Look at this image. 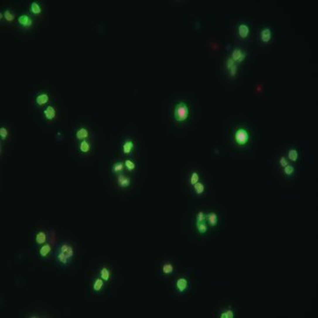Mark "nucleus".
<instances>
[{"mask_svg": "<svg viewBox=\"0 0 318 318\" xmlns=\"http://www.w3.org/2000/svg\"><path fill=\"white\" fill-rule=\"evenodd\" d=\"M74 254V251L73 247L67 243L64 242L59 245L58 251H57V261L59 264L62 265H68Z\"/></svg>", "mask_w": 318, "mask_h": 318, "instance_id": "nucleus-1", "label": "nucleus"}, {"mask_svg": "<svg viewBox=\"0 0 318 318\" xmlns=\"http://www.w3.org/2000/svg\"><path fill=\"white\" fill-rule=\"evenodd\" d=\"M226 316H227L228 318H232V317L234 316L233 312H232V310H227V311H226Z\"/></svg>", "mask_w": 318, "mask_h": 318, "instance_id": "nucleus-35", "label": "nucleus"}, {"mask_svg": "<svg viewBox=\"0 0 318 318\" xmlns=\"http://www.w3.org/2000/svg\"><path fill=\"white\" fill-rule=\"evenodd\" d=\"M123 169H124V165H123V163H121V162H119V163L114 164V165H113V167H112V171H113L114 172H122Z\"/></svg>", "mask_w": 318, "mask_h": 318, "instance_id": "nucleus-23", "label": "nucleus"}, {"mask_svg": "<svg viewBox=\"0 0 318 318\" xmlns=\"http://www.w3.org/2000/svg\"><path fill=\"white\" fill-rule=\"evenodd\" d=\"M288 156L292 161H296L298 158V152L296 149H290L288 153Z\"/></svg>", "mask_w": 318, "mask_h": 318, "instance_id": "nucleus-22", "label": "nucleus"}, {"mask_svg": "<svg viewBox=\"0 0 318 318\" xmlns=\"http://www.w3.org/2000/svg\"><path fill=\"white\" fill-rule=\"evenodd\" d=\"M199 180V176L197 174V172H193L192 176H191V179H190V182L191 184L194 186V184H196Z\"/></svg>", "mask_w": 318, "mask_h": 318, "instance_id": "nucleus-27", "label": "nucleus"}, {"mask_svg": "<svg viewBox=\"0 0 318 318\" xmlns=\"http://www.w3.org/2000/svg\"><path fill=\"white\" fill-rule=\"evenodd\" d=\"M46 240H47V235H46V233L44 232L41 231V232L36 233V235H35V242H36V244L43 245V244H45Z\"/></svg>", "mask_w": 318, "mask_h": 318, "instance_id": "nucleus-7", "label": "nucleus"}, {"mask_svg": "<svg viewBox=\"0 0 318 318\" xmlns=\"http://www.w3.org/2000/svg\"><path fill=\"white\" fill-rule=\"evenodd\" d=\"M30 10H31V13H33L34 14H39L41 13V11H42L41 6L36 2H32L31 3Z\"/></svg>", "mask_w": 318, "mask_h": 318, "instance_id": "nucleus-20", "label": "nucleus"}, {"mask_svg": "<svg viewBox=\"0 0 318 318\" xmlns=\"http://www.w3.org/2000/svg\"><path fill=\"white\" fill-rule=\"evenodd\" d=\"M197 229L200 233H204L207 232V225L204 223H197Z\"/></svg>", "mask_w": 318, "mask_h": 318, "instance_id": "nucleus-25", "label": "nucleus"}, {"mask_svg": "<svg viewBox=\"0 0 318 318\" xmlns=\"http://www.w3.org/2000/svg\"><path fill=\"white\" fill-rule=\"evenodd\" d=\"M207 219L208 222L210 225L214 226L218 224V216L215 213H209L207 215Z\"/></svg>", "mask_w": 318, "mask_h": 318, "instance_id": "nucleus-17", "label": "nucleus"}, {"mask_svg": "<svg viewBox=\"0 0 318 318\" xmlns=\"http://www.w3.org/2000/svg\"><path fill=\"white\" fill-rule=\"evenodd\" d=\"M133 147H134L133 141H126L124 143V146H123V151H124V153H125V154H129V153L131 152Z\"/></svg>", "mask_w": 318, "mask_h": 318, "instance_id": "nucleus-19", "label": "nucleus"}, {"mask_svg": "<svg viewBox=\"0 0 318 318\" xmlns=\"http://www.w3.org/2000/svg\"><path fill=\"white\" fill-rule=\"evenodd\" d=\"M205 219V215L202 213V212H199L198 215H197V223H201L203 222V220Z\"/></svg>", "mask_w": 318, "mask_h": 318, "instance_id": "nucleus-31", "label": "nucleus"}, {"mask_svg": "<svg viewBox=\"0 0 318 318\" xmlns=\"http://www.w3.org/2000/svg\"><path fill=\"white\" fill-rule=\"evenodd\" d=\"M293 172H294V168H293L292 165H286V166L285 167V174L291 175Z\"/></svg>", "mask_w": 318, "mask_h": 318, "instance_id": "nucleus-30", "label": "nucleus"}, {"mask_svg": "<svg viewBox=\"0 0 318 318\" xmlns=\"http://www.w3.org/2000/svg\"><path fill=\"white\" fill-rule=\"evenodd\" d=\"M235 140L236 141L240 144V145H244L248 141V134L245 129H239L236 134H235Z\"/></svg>", "mask_w": 318, "mask_h": 318, "instance_id": "nucleus-3", "label": "nucleus"}, {"mask_svg": "<svg viewBox=\"0 0 318 318\" xmlns=\"http://www.w3.org/2000/svg\"><path fill=\"white\" fill-rule=\"evenodd\" d=\"M103 285H104L103 280L101 278H98L95 280V282L93 284V289L95 292H100L102 289Z\"/></svg>", "mask_w": 318, "mask_h": 318, "instance_id": "nucleus-13", "label": "nucleus"}, {"mask_svg": "<svg viewBox=\"0 0 318 318\" xmlns=\"http://www.w3.org/2000/svg\"><path fill=\"white\" fill-rule=\"evenodd\" d=\"M271 31L270 28H265L261 31V38L262 40V42H268L271 40Z\"/></svg>", "mask_w": 318, "mask_h": 318, "instance_id": "nucleus-11", "label": "nucleus"}, {"mask_svg": "<svg viewBox=\"0 0 318 318\" xmlns=\"http://www.w3.org/2000/svg\"><path fill=\"white\" fill-rule=\"evenodd\" d=\"M110 277H111V271L106 267H102L100 271V278L103 281H108L110 279Z\"/></svg>", "mask_w": 318, "mask_h": 318, "instance_id": "nucleus-12", "label": "nucleus"}, {"mask_svg": "<svg viewBox=\"0 0 318 318\" xmlns=\"http://www.w3.org/2000/svg\"><path fill=\"white\" fill-rule=\"evenodd\" d=\"M280 165H282V166H284V167H285L286 165H288V162L286 161V159H285V157H281V159H280Z\"/></svg>", "mask_w": 318, "mask_h": 318, "instance_id": "nucleus-33", "label": "nucleus"}, {"mask_svg": "<svg viewBox=\"0 0 318 318\" xmlns=\"http://www.w3.org/2000/svg\"><path fill=\"white\" fill-rule=\"evenodd\" d=\"M4 15H5V19H6L7 21H12V20L14 19L13 14V13H11V12H10V11H6Z\"/></svg>", "mask_w": 318, "mask_h": 318, "instance_id": "nucleus-29", "label": "nucleus"}, {"mask_svg": "<svg viewBox=\"0 0 318 318\" xmlns=\"http://www.w3.org/2000/svg\"><path fill=\"white\" fill-rule=\"evenodd\" d=\"M35 101H36L37 104L42 105V104L46 103L49 101V95L47 94H40L39 95H37Z\"/></svg>", "mask_w": 318, "mask_h": 318, "instance_id": "nucleus-16", "label": "nucleus"}, {"mask_svg": "<svg viewBox=\"0 0 318 318\" xmlns=\"http://www.w3.org/2000/svg\"><path fill=\"white\" fill-rule=\"evenodd\" d=\"M18 21H19V23H20L21 26H23V27H25V28H28V27H30V26L32 25V20H31V18H30L28 15H27V14H22V15H20V16L19 17V19H18Z\"/></svg>", "mask_w": 318, "mask_h": 318, "instance_id": "nucleus-5", "label": "nucleus"}, {"mask_svg": "<svg viewBox=\"0 0 318 318\" xmlns=\"http://www.w3.org/2000/svg\"><path fill=\"white\" fill-rule=\"evenodd\" d=\"M235 64H234V60L232 59H229L228 60H227V68L230 70L233 66H234Z\"/></svg>", "mask_w": 318, "mask_h": 318, "instance_id": "nucleus-32", "label": "nucleus"}, {"mask_svg": "<svg viewBox=\"0 0 318 318\" xmlns=\"http://www.w3.org/2000/svg\"><path fill=\"white\" fill-rule=\"evenodd\" d=\"M236 71H237V66L234 65V66L230 69V73H231V75H232V76H234L235 73H236Z\"/></svg>", "mask_w": 318, "mask_h": 318, "instance_id": "nucleus-34", "label": "nucleus"}, {"mask_svg": "<svg viewBox=\"0 0 318 318\" xmlns=\"http://www.w3.org/2000/svg\"><path fill=\"white\" fill-rule=\"evenodd\" d=\"M225 317H227V316H226V312L222 313V314H221V318H225Z\"/></svg>", "mask_w": 318, "mask_h": 318, "instance_id": "nucleus-36", "label": "nucleus"}, {"mask_svg": "<svg viewBox=\"0 0 318 318\" xmlns=\"http://www.w3.org/2000/svg\"><path fill=\"white\" fill-rule=\"evenodd\" d=\"M51 252V247L49 244H43L39 249V254L42 257H46Z\"/></svg>", "mask_w": 318, "mask_h": 318, "instance_id": "nucleus-10", "label": "nucleus"}, {"mask_svg": "<svg viewBox=\"0 0 318 318\" xmlns=\"http://www.w3.org/2000/svg\"><path fill=\"white\" fill-rule=\"evenodd\" d=\"M176 285H177L178 290H179L180 293H183V292L187 289V281L186 278H179V279L177 280Z\"/></svg>", "mask_w": 318, "mask_h": 318, "instance_id": "nucleus-8", "label": "nucleus"}, {"mask_svg": "<svg viewBox=\"0 0 318 318\" xmlns=\"http://www.w3.org/2000/svg\"><path fill=\"white\" fill-rule=\"evenodd\" d=\"M80 150L83 153H88L90 150V144L89 142H88L87 141L83 140L81 143H80Z\"/></svg>", "mask_w": 318, "mask_h": 318, "instance_id": "nucleus-18", "label": "nucleus"}, {"mask_svg": "<svg viewBox=\"0 0 318 318\" xmlns=\"http://www.w3.org/2000/svg\"><path fill=\"white\" fill-rule=\"evenodd\" d=\"M189 112L187 106L184 102H179L176 105L174 111V118L177 121L182 122L185 121L188 117Z\"/></svg>", "mask_w": 318, "mask_h": 318, "instance_id": "nucleus-2", "label": "nucleus"}, {"mask_svg": "<svg viewBox=\"0 0 318 318\" xmlns=\"http://www.w3.org/2000/svg\"><path fill=\"white\" fill-rule=\"evenodd\" d=\"M117 181H118V184L122 187H128L130 185V179L124 176V175H122V174L119 175Z\"/></svg>", "mask_w": 318, "mask_h": 318, "instance_id": "nucleus-9", "label": "nucleus"}, {"mask_svg": "<svg viewBox=\"0 0 318 318\" xmlns=\"http://www.w3.org/2000/svg\"><path fill=\"white\" fill-rule=\"evenodd\" d=\"M194 190H195V192H196L198 194L203 193V191H204V186H203V184L197 182V183L194 184Z\"/></svg>", "mask_w": 318, "mask_h": 318, "instance_id": "nucleus-24", "label": "nucleus"}, {"mask_svg": "<svg viewBox=\"0 0 318 318\" xmlns=\"http://www.w3.org/2000/svg\"><path fill=\"white\" fill-rule=\"evenodd\" d=\"M248 32H249V28L247 25L241 24L239 26V34H240V37H242V38L247 37L248 35Z\"/></svg>", "mask_w": 318, "mask_h": 318, "instance_id": "nucleus-15", "label": "nucleus"}, {"mask_svg": "<svg viewBox=\"0 0 318 318\" xmlns=\"http://www.w3.org/2000/svg\"><path fill=\"white\" fill-rule=\"evenodd\" d=\"M0 19H1V20L3 19V13H2V12L0 13Z\"/></svg>", "mask_w": 318, "mask_h": 318, "instance_id": "nucleus-37", "label": "nucleus"}, {"mask_svg": "<svg viewBox=\"0 0 318 318\" xmlns=\"http://www.w3.org/2000/svg\"><path fill=\"white\" fill-rule=\"evenodd\" d=\"M246 57V54L245 53L240 49H235L233 51H232V59L234 60V61H237V62H241Z\"/></svg>", "mask_w": 318, "mask_h": 318, "instance_id": "nucleus-4", "label": "nucleus"}, {"mask_svg": "<svg viewBox=\"0 0 318 318\" xmlns=\"http://www.w3.org/2000/svg\"><path fill=\"white\" fill-rule=\"evenodd\" d=\"M8 134V131L6 127H1L0 128V136H1L2 140H6Z\"/></svg>", "mask_w": 318, "mask_h": 318, "instance_id": "nucleus-28", "label": "nucleus"}, {"mask_svg": "<svg viewBox=\"0 0 318 318\" xmlns=\"http://www.w3.org/2000/svg\"><path fill=\"white\" fill-rule=\"evenodd\" d=\"M88 136V130H87L86 128H84V127L80 128V129L76 132V137H77V139H79V140H84V139H86Z\"/></svg>", "mask_w": 318, "mask_h": 318, "instance_id": "nucleus-14", "label": "nucleus"}, {"mask_svg": "<svg viewBox=\"0 0 318 318\" xmlns=\"http://www.w3.org/2000/svg\"><path fill=\"white\" fill-rule=\"evenodd\" d=\"M125 166L129 170V171H133L135 168V165L134 162H132L131 160H126L125 162Z\"/></svg>", "mask_w": 318, "mask_h": 318, "instance_id": "nucleus-26", "label": "nucleus"}, {"mask_svg": "<svg viewBox=\"0 0 318 318\" xmlns=\"http://www.w3.org/2000/svg\"><path fill=\"white\" fill-rule=\"evenodd\" d=\"M43 113H44L45 118L49 120L53 119L56 116V111H55L54 107H52V106H48V107L44 110Z\"/></svg>", "mask_w": 318, "mask_h": 318, "instance_id": "nucleus-6", "label": "nucleus"}, {"mask_svg": "<svg viewBox=\"0 0 318 318\" xmlns=\"http://www.w3.org/2000/svg\"><path fill=\"white\" fill-rule=\"evenodd\" d=\"M162 270H163V272H164L165 274H171V273L173 271V266H172L171 263L168 262V263L164 264Z\"/></svg>", "mask_w": 318, "mask_h": 318, "instance_id": "nucleus-21", "label": "nucleus"}]
</instances>
